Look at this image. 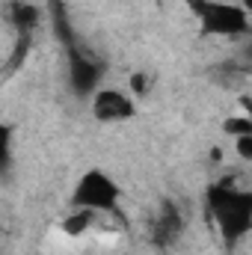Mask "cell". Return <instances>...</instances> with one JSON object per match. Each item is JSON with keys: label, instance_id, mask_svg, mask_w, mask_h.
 Wrapping results in <instances>:
<instances>
[{"label": "cell", "instance_id": "cell-7", "mask_svg": "<svg viewBox=\"0 0 252 255\" xmlns=\"http://www.w3.org/2000/svg\"><path fill=\"white\" fill-rule=\"evenodd\" d=\"M6 15H9V24L15 27V36H33L42 24L45 9L33 0H12Z\"/></svg>", "mask_w": 252, "mask_h": 255}, {"label": "cell", "instance_id": "cell-10", "mask_svg": "<svg viewBox=\"0 0 252 255\" xmlns=\"http://www.w3.org/2000/svg\"><path fill=\"white\" fill-rule=\"evenodd\" d=\"M12 166V128L0 122V175H6Z\"/></svg>", "mask_w": 252, "mask_h": 255}, {"label": "cell", "instance_id": "cell-6", "mask_svg": "<svg viewBox=\"0 0 252 255\" xmlns=\"http://www.w3.org/2000/svg\"><path fill=\"white\" fill-rule=\"evenodd\" d=\"M184 229H187L184 211L172 199H163L160 208H157V214H154V220H151V244L157 250H172L181 241Z\"/></svg>", "mask_w": 252, "mask_h": 255}, {"label": "cell", "instance_id": "cell-12", "mask_svg": "<svg viewBox=\"0 0 252 255\" xmlns=\"http://www.w3.org/2000/svg\"><path fill=\"white\" fill-rule=\"evenodd\" d=\"M235 151L241 160H252V133L247 136H235Z\"/></svg>", "mask_w": 252, "mask_h": 255}, {"label": "cell", "instance_id": "cell-8", "mask_svg": "<svg viewBox=\"0 0 252 255\" xmlns=\"http://www.w3.org/2000/svg\"><path fill=\"white\" fill-rule=\"evenodd\" d=\"M95 211H86V208H71L68 214L63 217V235H68V238H80V235H86L92 226H95Z\"/></svg>", "mask_w": 252, "mask_h": 255}, {"label": "cell", "instance_id": "cell-2", "mask_svg": "<svg viewBox=\"0 0 252 255\" xmlns=\"http://www.w3.org/2000/svg\"><path fill=\"white\" fill-rule=\"evenodd\" d=\"M190 12L196 15L199 27L205 36H247L250 30V9L241 3H226V0H187Z\"/></svg>", "mask_w": 252, "mask_h": 255}, {"label": "cell", "instance_id": "cell-5", "mask_svg": "<svg viewBox=\"0 0 252 255\" xmlns=\"http://www.w3.org/2000/svg\"><path fill=\"white\" fill-rule=\"evenodd\" d=\"M92 116H95V122H101V125H119V122H127V119H133L136 116V104H133V98L122 92V89H95L92 95Z\"/></svg>", "mask_w": 252, "mask_h": 255}, {"label": "cell", "instance_id": "cell-13", "mask_svg": "<svg viewBox=\"0 0 252 255\" xmlns=\"http://www.w3.org/2000/svg\"><path fill=\"white\" fill-rule=\"evenodd\" d=\"M130 89H133V95H145L148 92V74H142V71L130 74Z\"/></svg>", "mask_w": 252, "mask_h": 255}, {"label": "cell", "instance_id": "cell-1", "mask_svg": "<svg viewBox=\"0 0 252 255\" xmlns=\"http://www.w3.org/2000/svg\"><path fill=\"white\" fill-rule=\"evenodd\" d=\"M205 205L211 220L217 223L223 241L229 247L241 244L252 229V196L247 190H238L232 181L211 184L205 193Z\"/></svg>", "mask_w": 252, "mask_h": 255}, {"label": "cell", "instance_id": "cell-11", "mask_svg": "<svg viewBox=\"0 0 252 255\" xmlns=\"http://www.w3.org/2000/svg\"><path fill=\"white\" fill-rule=\"evenodd\" d=\"M226 133H232V136H247V133H252V119L244 113V116H229L226 119Z\"/></svg>", "mask_w": 252, "mask_h": 255}, {"label": "cell", "instance_id": "cell-4", "mask_svg": "<svg viewBox=\"0 0 252 255\" xmlns=\"http://www.w3.org/2000/svg\"><path fill=\"white\" fill-rule=\"evenodd\" d=\"M65 65H68V86L77 98H89L104 74V65L98 63L95 57H89L77 42L65 48Z\"/></svg>", "mask_w": 252, "mask_h": 255}, {"label": "cell", "instance_id": "cell-9", "mask_svg": "<svg viewBox=\"0 0 252 255\" xmlns=\"http://www.w3.org/2000/svg\"><path fill=\"white\" fill-rule=\"evenodd\" d=\"M30 48H33V36H15V48H12V54H9L6 71L21 68V65H24V60H27V54H30Z\"/></svg>", "mask_w": 252, "mask_h": 255}, {"label": "cell", "instance_id": "cell-3", "mask_svg": "<svg viewBox=\"0 0 252 255\" xmlns=\"http://www.w3.org/2000/svg\"><path fill=\"white\" fill-rule=\"evenodd\" d=\"M119 184L101 172V169H89L77 187H74V196H71V208H86V211H95V214H104V211H116L119 205Z\"/></svg>", "mask_w": 252, "mask_h": 255}]
</instances>
